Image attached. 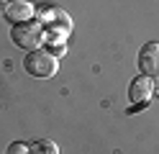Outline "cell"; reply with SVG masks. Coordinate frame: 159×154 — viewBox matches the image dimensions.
Returning <instances> with one entry per match:
<instances>
[{
    "instance_id": "cell-1",
    "label": "cell",
    "mask_w": 159,
    "mask_h": 154,
    "mask_svg": "<svg viewBox=\"0 0 159 154\" xmlns=\"http://www.w3.org/2000/svg\"><path fill=\"white\" fill-rule=\"evenodd\" d=\"M23 69L31 77L49 80V77H54L59 72V57L54 51H46V49H34V51H28V57L23 59Z\"/></svg>"
},
{
    "instance_id": "cell-2",
    "label": "cell",
    "mask_w": 159,
    "mask_h": 154,
    "mask_svg": "<svg viewBox=\"0 0 159 154\" xmlns=\"http://www.w3.org/2000/svg\"><path fill=\"white\" fill-rule=\"evenodd\" d=\"M46 13L49 16H41L39 21H41V26H44V39H49L54 46L59 44H64V39L67 34L72 31V21H69V16L64 13V10H59V8H46Z\"/></svg>"
},
{
    "instance_id": "cell-3",
    "label": "cell",
    "mask_w": 159,
    "mask_h": 154,
    "mask_svg": "<svg viewBox=\"0 0 159 154\" xmlns=\"http://www.w3.org/2000/svg\"><path fill=\"white\" fill-rule=\"evenodd\" d=\"M11 41L16 46H21L26 51L39 49V44L44 41V26L41 21H26V23H16L11 28Z\"/></svg>"
},
{
    "instance_id": "cell-4",
    "label": "cell",
    "mask_w": 159,
    "mask_h": 154,
    "mask_svg": "<svg viewBox=\"0 0 159 154\" xmlns=\"http://www.w3.org/2000/svg\"><path fill=\"white\" fill-rule=\"evenodd\" d=\"M139 75L144 77H159V44L157 41H149L139 49Z\"/></svg>"
},
{
    "instance_id": "cell-5",
    "label": "cell",
    "mask_w": 159,
    "mask_h": 154,
    "mask_svg": "<svg viewBox=\"0 0 159 154\" xmlns=\"http://www.w3.org/2000/svg\"><path fill=\"white\" fill-rule=\"evenodd\" d=\"M3 16L11 21V23H26V21H34V5L28 3V0H11V3H5V10Z\"/></svg>"
},
{
    "instance_id": "cell-6",
    "label": "cell",
    "mask_w": 159,
    "mask_h": 154,
    "mask_svg": "<svg viewBox=\"0 0 159 154\" xmlns=\"http://www.w3.org/2000/svg\"><path fill=\"white\" fill-rule=\"evenodd\" d=\"M152 92H154L152 77L139 75V77L131 80V85H128V98H131V103H136V105H144V103L152 98Z\"/></svg>"
},
{
    "instance_id": "cell-7",
    "label": "cell",
    "mask_w": 159,
    "mask_h": 154,
    "mask_svg": "<svg viewBox=\"0 0 159 154\" xmlns=\"http://www.w3.org/2000/svg\"><path fill=\"white\" fill-rule=\"evenodd\" d=\"M28 154H59V147L52 139H36L34 144H28Z\"/></svg>"
},
{
    "instance_id": "cell-8",
    "label": "cell",
    "mask_w": 159,
    "mask_h": 154,
    "mask_svg": "<svg viewBox=\"0 0 159 154\" xmlns=\"http://www.w3.org/2000/svg\"><path fill=\"white\" fill-rule=\"evenodd\" d=\"M5 154H28V144L26 141H13V144H8Z\"/></svg>"
},
{
    "instance_id": "cell-9",
    "label": "cell",
    "mask_w": 159,
    "mask_h": 154,
    "mask_svg": "<svg viewBox=\"0 0 159 154\" xmlns=\"http://www.w3.org/2000/svg\"><path fill=\"white\" fill-rule=\"evenodd\" d=\"M154 90H157V92H159V77H157V85H154Z\"/></svg>"
},
{
    "instance_id": "cell-10",
    "label": "cell",
    "mask_w": 159,
    "mask_h": 154,
    "mask_svg": "<svg viewBox=\"0 0 159 154\" xmlns=\"http://www.w3.org/2000/svg\"><path fill=\"white\" fill-rule=\"evenodd\" d=\"M3 3H5V0H0V5H3Z\"/></svg>"
}]
</instances>
